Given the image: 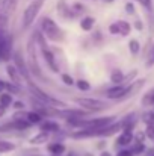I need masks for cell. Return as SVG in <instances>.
Instances as JSON below:
<instances>
[{
	"instance_id": "23",
	"label": "cell",
	"mask_w": 154,
	"mask_h": 156,
	"mask_svg": "<svg viewBox=\"0 0 154 156\" xmlns=\"http://www.w3.org/2000/svg\"><path fill=\"white\" fill-rule=\"evenodd\" d=\"M142 120L145 124H154V111H147L142 114Z\"/></svg>"
},
{
	"instance_id": "32",
	"label": "cell",
	"mask_w": 154,
	"mask_h": 156,
	"mask_svg": "<svg viewBox=\"0 0 154 156\" xmlns=\"http://www.w3.org/2000/svg\"><path fill=\"white\" fill-rule=\"evenodd\" d=\"M125 11H127L128 14H133V12H135V6H133V3H127V5H125Z\"/></svg>"
},
{
	"instance_id": "24",
	"label": "cell",
	"mask_w": 154,
	"mask_h": 156,
	"mask_svg": "<svg viewBox=\"0 0 154 156\" xmlns=\"http://www.w3.org/2000/svg\"><path fill=\"white\" fill-rule=\"evenodd\" d=\"M49 150H50L53 155H59V153H62V152L65 150V147H63L62 144H59V143H54V144H50V146H49Z\"/></svg>"
},
{
	"instance_id": "35",
	"label": "cell",
	"mask_w": 154,
	"mask_h": 156,
	"mask_svg": "<svg viewBox=\"0 0 154 156\" xmlns=\"http://www.w3.org/2000/svg\"><path fill=\"white\" fill-rule=\"evenodd\" d=\"M3 90H5V82H3V80H0V93H2Z\"/></svg>"
},
{
	"instance_id": "41",
	"label": "cell",
	"mask_w": 154,
	"mask_h": 156,
	"mask_svg": "<svg viewBox=\"0 0 154 156\" xmlns=\"http://www.w3.org/2000/svg\"><path fill=\"white\" fill-rule=\"evenodd\" d=\"M70 156H76V153H71V155H70Z\"/></svg>"
},
{
	"instance_id": "26",
	"label": "cell",
	"mask_w": 154,
	"mask_h": 156,
	"mask_svg": "<svg viewBox=\"0 0 154 156\" xmlns=\"http://www.w3.org/2000/svg\"><path fill=\"white\" fill-rule=\"evenodd\" d=\"M145 136H147V138H150L151 141H154V124H147Z\"/></svg>"
},
{
	"instance_id": "20",
	"label": "cell",
	"mask_w": 154,
	"mask_h": 156,
	"mask_svg": "<svg viewBox=\"0 0 154 156\" xmlns=\"http://www.w3.org/2000/svg\"><path fill=\"white\" fill-rule=\"evenodd\" d=\"M128 49H130V53H132V55H138L139 50H141V44H139V41H138V40H130V43H128Z\"/></svg>"
},
{
	"instance_id": "16",
	"label": "cell",
	"mask_w": 154,
	"mask_h": 156,
	"mask_svg": "<svg viewBox=\"0 0 154 156\" xmlns=\"http://www.w3.org/2000/svg\"><path fill=\"white\" fill-rule=\"evenodd\" d=\"M142 105H144V106H154V88L151 91H148L147 94H144Z\"/></svg>"
},
{
	"instance_id": "14",
	"label": "cell",
	"mask_w": 154,
	"mask_h": 156,
	"mask_svg": "<svg viewBox=\"0 0 154 156\" xmlns=\"http://www.w3.org/2000/svg\"><path fill=\"white\" fill-rule=\"evenodd\" d=\"M41 130L43 132H57L59 130V124L49 120V121H46V123L41 124Z\"/></svg>"
},
{
	"instance_id": "22",
	"label": "cell",
	"mask_w": 154,
	"mask_h": 156,
	"mask_svg": "<svg viewBox=\"0 0 154 156\" xmlns=\"http://www.w3.org/2000/svg\"><path fill=\"white\" fill-rule=\"evenodd\" d=\"M46 141H47V132H43V130H41L39 135H36L30 140L32 144H41V143H46Z\"/></svg>"
},
{
	"instance_id": "10",
	"label": "cell",
	"mask_w": 154,
	"mask_h": 156,
	"mask_svg": "<svg viewBox=\"0 0 154 156\" xmlns=\"http://www.w3.org/2000/svg\"><path fill=\"white\" fill-rule=\"evenodd\" d=\"M21 115H23L24 120L29 121L30 124H38V123H41V120H43V115H41L39 112H35V111H32V112H24V114H21Z\"/></svg>"
},
{
	"instance_id": "25",
	"label": "cell",
	"mask_w": 154,
	"mask_h": 156,
	"mask_svg": "<svg viewBox=\"0 0 154 156\" xmlns=\"http://www.w3.org/2000/svg\"><path fill=\"white\" fill-rule=\"evenodd\" d=\"M12 103V96L11 94H0V105L2 106H9Z\"/></svg>"
},
{
	"instance_id": "33",
	"label": "cell",
	"mask_w": 154,
	"mask_h": 156,
	"mask_svg": "<svg viewBox=\"0 0 154 156\" xmlns=\"http://www.w3.org/2000/svg\"><path fill=\"white\" fill-rule=\"evenodd\" d=\"M135 27H136L138 30H142V29H144V24H142V21H141V20H136V21H135Z\"/></svg>"
},
{
	"instance_id": "4",
	"label": "cell",
	"mask_w": 154,
	"mask_h": 156,
	"mask_svg": "<svg viewBox=\"0 0 154 156\" xmlns=\"http://www.w3.org/2000/svg\"><path fill=\"white\" fill-rule=\"evenodd\" d=\"M12 52V37L0 27V61H8Z\"/></svg>"
},
{
	"instance_id": "8",
	"label": "cell",
	"mask_w": 154,
	"mask_h": 156,
	"mask_svg": "<svg viewBox=\"0 0 154 156\" xmlns=\"http://www.w3.org/2000/svg\"><path fill=\"white\" fill-rule=\"evenodd\" d=\"M14 61H15V65H17V68H18V73H20V74H23V76L26 77V80H27V82H30V80H29V73H27L26 64L23 62L20 52H15V53H14Z\"/></svg>"
},
{
	"instance_id": "17",
	"label": "cell",
	"mask_w": 154,
	"mask_h": 156,
	"mask_svg": "<svg viewBox=\"0 0 154 156\" xmlns=\"http://www.w3.org/2000/svg\"><path fill=\"white\" fill-rule=\"evenodd\" d=\"M94 23H95V20H94L92 17H85V18L80 21V27H82L83 30H91L92 26H94Z\"/></svg>"
},
{
	"instance_id": "2",
	"label": "cell",
	"mask_w": 154,
	"mask_h": 156,
	"mask_svg": "<svg viewBox=\"0 0 154 156\" xmlns=\"http://www.w3.org/2000/svg\"><path fill=\"white\" fill-rule=\"evenodd\" d=\"M44 2H46V0H33L32 3L27 5V8H26L24 12H23V26H24V27H29V26L35 21V18H36V15L39 14V11H41Z\"/></svg>"
},
{
	"instance_id": "15",
	"label": "cell",
	"mask_w": 154,
	"mask_h": 156,
	"mask_svg": "<svg viewBox=\"0 0 154 156\" xmlns=\"http://www.w3.org/2000/svg\"><path fill=\"white\" fill-rule=\"evenodd\" d=\"M124 77H125V76H124L119 70H113V71H112V74H110V80H112L115 85L122 83V82H124Z\"/></svg>"
},
{
	"instance_id": "6",
	"label": "cell",
	"mask_w": 154,
	"mask_h": 156,
	"mask_svg": "<svg viewBox=\"0 0 154 156\" xmlns=\"http://www.w3.org/2000/svg\"><path fill=\"white\" fill-rule=\"evenodd\" d=\"M125 88H127L125 83H118L113 88L107 90L106 96H107V99H112V100H122L124 93H125Z\"/></svg>"
},
{
	"instance_id": "29",
	"label": "cell",
	"mask_w": 154,
	"mask_h": 156,
	"mask_svg": "<svg viewBox=\"0 0 154 156\" xmlns=\"http://www.w3.org/2000/svg\"><path fill=\"white\" fill-rule=\"evenodd\" d=\"M109 32H110L112 35H119V30H118V26H116V23H112V24L109 26Z\"/></svg>"
},
{
	"instance_id": "18",
	"label": "cell",
	"mask_w": 154,
	"mask_h": 156,
	"mask_svg": "<svg viewBox=\"0 0 154 156\" xmlns=\"http://www.w3.org/2000/svg\"><path fill=\"white\" fill-rule=\"evenodd\" d=\"M130 150L133 152V155H141V153H144V152H145V146H144V143H142V141H136Z\"/></svg>"
},
{
	"instance_id": "37",
	"label": "cell",
	"mask_w": 154,
	"mask_h": 156,
	"mask_svg": "<svg viewBox=\"0 0 154 156\" xmlns=\"http://www.w3.org/2000/svg\"><path fill=\"white\" fill-rule=\"evenodd\" d=\"M15 108H18V109H21V108H23V105L20 103V102H18V103H15Z\"/></svg>"
},
{
	"instance_id": "19",
	"label": "cell",
	"mask_w": 154,
	"mask_h": 156,
	"mask_svg": "<svg viewBox=\"0 0 154 156\" xmlns=\"http://www.w3.org/2000/svg\"><path fill=\"white\" fill-rule=\"evenodd\" d=\"M15 149V146L9 141H3L0 140V153H5V152H12Z\"/></svg>"
},
{
	"instance_id": "39",
	"label": "cell",
	"mask_w": 154,
	"mask_h": 156,
	"mask_svg": "<svg viewBox=\"0 0 154 156\" xmlns=\"http://www.w3.org/2000/svg\"><path fill=\"white\" fill-rule=\"evenodd\" d=\"M101 156H110V155H109L107 152H104V153H101Z\"/></svg>"
},
{
	"instance_id": "3",
	"label": "cell",
	"mask_w": 154,
	"mask_h": 156,
	"mask_svg": "<svg viewBox=\"0 0 154 156\" xmlns=\"http://www.w3.org/2000/svg\"><path fill=\"white\" fill-rule=\"evenodd\" d=\"M29 90H30V93L41 102V103L47 105V106H59V108H65L67 105L63 103V102H60V100H57V99H54V97H51L49 94H46L43 90H39L38 87H35L32 82H29Z\"/></svg>"
},
{
	"instance_id": "27",
	"label": "cell",
	"mask_w": 154,
	"mask_h": 156,
	"mask_svg": "<svg viewBox=\"0 0 154 156\" xmlns=\"http://www.w3.org/2000/svg\"><path fill=\"white\" fill-rule=\"evenodd\" d=\"M77 87H79V90H82V91H88V90L91 88L86 80H79V82H77Z\"/></svg>"
},
{
	"instance_id": "11",
	"label": "cell",
	"mask_w": 154,
	"mask_h": 156,
	"mask_svg": "<svg viewBox=\"0 0 154 156\" xmlns=\"http://www.w3.org/2000/svg\"><path fill=\"white\" fill-rule=\"evenodd\" d=\"M115 23H116V26H118L119 35H122V37H127V35L130 34V30H132V26H130V23H127V21H124V20H118V21H115Z\"/></svg>"
},
{
	"instance_id": "28",
	"label": "cell",
	"mask_w": 154,
	"mask_h": 156,
	"mask_svg": "<svg viewBox=\"0 0 154 156\" xmlns=\"http://www.w3.org/2000/svg\"><path fill=\"white\" fill-rule=\"evenodd\" d=\"M62 80H63L65 85H73V83H74V79H73L70 74H62Z\"/></svg>"
},
{
	"instance_id": "42",
	"label": "cell",
	"mask_w": 154,
	"mask_h": 156,
	"mask_svg": "<svg viewBox=\"0 0 154 156\" xmlns=\"http://www.w3.org/2000/svg\"><path fill=\"white\" fill-rule=\"evenodd\" d=\"M85 156H92V155H85Z\"/></svg>"
},
{
	"instance_id": "40",
	"label": "cell",
	"mask_w": 154,
	"mask_h": 156,
	"mask_svg": "<svg viewBox=\"0 0 154 156\" xmlns=\"http://www.w3.org/2000/svg\"><path fill=\"white\" fill-rule=\"evenodd\" d=\"M104 2H107V3H112V2H113V0H104Z\"/></svg>"
},
{
	"instance_id": "12",
	"label": "cell",
	"mask_w": 154,
	"mask_h": 156,
	"mask_svg": "<svg viewBox=\"0 0 154 156\" xmlns=\"http://www.w3.org/2000/svg\"><path fill=\"white\" fill-rule=\"evenodd\" d=\"M43 55H44V59H46V62L49 64V67L51 68V71H59L57 70V65H56V62H54V56L51 55V52H49L47 49H43Z\"/></svg>"
},
{
	"instance_id": "30",
	"label": "cell",
	"mask_w": 154,
	"mask_h": 156,
	"mask_svg": "<svg viewBox=\"0 0 154 156\" xmlns=\"http://www.w3.org/2000/svg\"><path fill=\"white\" fill-rule=\"evenodd\" d=\"M133 2H138V3H141L144 8L151 9V0H133Z\"/></svg>"
},
{
	"instance_id": "7",
	"label": "cell",
	"mask_w": 154,
	"mask_h": 156,
	"mask_svg": "<svg viewBox=\"0 0 154 156\" xmlns=\"http://www.w3.org/2000/svg\"><path fill=\"white\" fill-rule=\"evenodd\" d=\"M144 83H145V79H139V80H135V82L128 83L127 88H125V93H124L122 100H124V99H128V97H133V96L144 87Z\"/></svg>"
},
{
	"instance_id": "31",
	"label": "cell",
	"mask_w": 154,
	"mask_h": 156,
	"mask_svg": "<svg viewBox=\"0 0 154 156\" xmlns=\"http://www.w3.org/2000/svg\"><path fill=\"white\" fill-rule=\"evenodd\" d=\"M116 156H135V155H133L132 150H121V152L116 153Z\"/></svg>"
},
{
	"instance_id": "36",
	"label": "cell",
	"mask_w": 154,
	"mask_h": 156,
	"mask_svg": "<svg viewBox=\"0 0 154 156\" xmlns=\"http://www.w3.org/2000/svg\"><path fill=\"white\" fill-rule=\"evenodd\" d=\"M3 112H5V106H2V105H0V117L3 115Z\"/></svg>"
},
{
	"instance_id": "38",
	"label": "cell",
	"mask_w": 154,
	"mask_h": 156,
	"mask_svg": "<svg viewBox=\"0 0 154 156\" xmlns=\"http://www.w3.org/2000/svg\"><path fill=\"white\" fill-rule=\"evenodd\" d=\"M148 156H154V149L153 150H148Z\"/></svg>"
},
{
	"instance_id": "34",
	"label": "cell",
	"mask_w": 154,
	"mask_h": 156,
	"mask_svg": "<svg viewBox=\"0 0 154 156\" xmlns=\"http://www.w3.org/2000/svg\"><path fill=\"white\" fill-rule=\"evenodd\" d=\"M147 65H150V67H151V65H154V47H153V55H151V59L147 62Z\"/></svg>"
},
{
	"instance_id": "21",
	"label": "cell",
	"mask_w": 154,
	"mask_h": 156,
	"mask_svg": "<svg viewBox=\"0 0 154 156\" xmlns=\"http://www.w3.org/2000/svg\"><path fill=\"white\" fill-rule=\"evenodd\" d=\"M6 70H8V74H9V77L12 79V82H14V83H18V73H17L18 70H17L15 67H12V65H8Z\"/></svg>"
},
{
	"instance_id": "5",
	"label": "cell",
	"mask_w": 154,
	"mask_h": 156,
	"mask_svg": "<svg viewBox=\"0 0 154 156\" xmlns=\"http://www.w3.org/2000/svg\"><path fill=\"white\" fill-rule=\"evenodd\" d=\"M76 102L88 111H101V109L107 108V103L103 100H98V99H77Z\"/></svg>"
},
{
	"instance_id": "9",
	"label": "cell",
	"mask_w": 154,
	"mask_h": 156,
	"mask_svg": "<svg viewBox=\"0 0 154 156\" xmlns=\"http://www.w3.org/2000/svg\"><path fill=\"white\" fill-rule=\"evenodd\" d=\"M132 143H133V133H132V130L122 129V132L119 133V136L116 140V144L118 146H128Z\"/></svg>"
},
{
	"instance_id": "13",
	"label": "cell",
	"mask_w": 154,
	"mask_h": 156,
	"mask_svg": "<svg viewBox=\"0 0 154 156\" xmlns=\"http://www.w3.org/2000/svg\"><path fill=\"white\" fill-rule=\"evenodd\" d=\"M8 11H9V8L6 6L5 0H3V2L0 0V27H3V26L6 24V20H8Z\"/></svg>"
},
{
	"instance_id": "1",
	"label": "cell",
	"mask_w": 154,
	"mask_h": 156,
	"mask_svg": "<svg viewBox=\"0 0 154 156\" xmlns=\"http://www.w3.org/2000/svg\"><path fill=\"white\" fill-rule=\"evenodd\" d=\"M41 29L44 32V35L51 40V41H62L63 40V32L60 30V27L51 20V18H43L41 21Z\"/></svg>"
}]
</instances>
